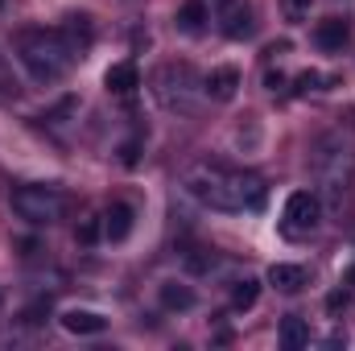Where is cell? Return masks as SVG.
I'll return each instance as SVG.
<instances>
[{
    "mask_svg": "<svg viewBox=\"0 0 355 351\" xmlns=\"http://www.w3.org/2000/svg\"><path fill=\"white\" fill-rule=\"evenodd\" d=\"M186 190L211 211H261L265 182L248 170H232L219 162H194L186 170Z\"/></svg>",
    "mask_w": 355,
    "mask_h": 351,
    "instance_id": "obj_1",
    "label": "cell"
},
{
    "mask_svg": "<svg viewBox=\"0 0 355 351\" xmlns=\"http://www.w3.org/2000/svg\"><path fill=\"white\" fill-rule=\"evenodd\" d=\"M17 54H21V67L29 71V79L37 83H58L71 62L79 58V50L67 42L62 29H29L17 37Z\"/></svg>",
    "mask_w": 355,
    "mask_h": 351,
    "instance_id": "obj_2",
    "label": "cell"
},
{
    "mask_svg": "<svg viewBox=\"0 0 355 351\" xmlns=\"http://www.w3.org/2000/svg\"><path fill=\"white\" fill-rule=\"evenodd\" d=\"M310 170H314V182H318V198H327V207L339 211L355 182V149L339 132H331V137H322L314 145Z\"/></svg>",
    "mask_w": 355,
    "mask_h": 351,
    "instance_id": "obj_3",
    "label": "cell"
},
{
    "mask_svg": "<svg viewBox=\"0 0 355 351\" xmlns=\"http://www.w3.org/2000/svg\"><path fill=\"white\" fill-rule=\"evenodd\" d=\"M198 95H207V91H202V79L194 75V67H186V62H166V67L157 71V99H162L170 112L190 116V112L198 108Z\"/></svg>",
    "mask_w": 355,
    "mask_h": 351,
    "instance_id": "obj_4",
    "label": "cell"
},
{
    "mask_svg": "<svg viewBox=\"0 0 355 351\" xmlns=\"http://www.w3.org/2000/svg\"><path fill=\"white\" fill-rule=\"evenodd\" d=\"M12 211H17L25 223H33V228H46V223L62 219V211H67V198H62L54 186L29 182V186H17V190H12Z\"/></svg>",
    "mask_w": 355,
    "mask_h": 351,
    "instance_id": "obj_5",
    "label": "cell"
},
{
    "mask_svg": "<svg viewBox=\"0 0 355 351\" xmlns=\"http://www.w3.org/2000/svg\"><path fill=\"white\" fill-rule=\"evenodd\" d=\"M322 223V198L318 190H293L285 198V232L289 236H310Z\"/></svg>",
    "mask_w": 355,
    "mask_h": 351,
    "instance_id": "obj_6",
    "label": "cell"
},
{
    "mask_svg": "<svg viewBox=\"0 0 355 351\" xmlns=\"http://www.w3.org/2000/svg\"><path fill=\"white\" fill-rule=\"evenodd\" d=\"M219 29L232 42L248 37L252 33V8H248V0H219Z\"/></svg>",
    "mask_w": 355,
    "mask_h": 351,
    "instance_id": "obj_7",
    "label": "cell"
},
{
    "mask_svg": "<svg viewBox=\"0 0 355 351\" xmlns=\"http://www.w3.org/2000/svg\"><path fill=\"white\" fill-rule=\"evenodd\" d=\"M347 37H352V21H343V17H327L314 29V46L327 50V54H339L347 46Z\"/></svg>",
    "mask_w": 355,
    "mask_h": 351,
    "instance_id": "obj_8",
    "label": "cell"
},
{
    "mask_svg": "<svg viewBox=\"0 0 355 351\" xmlns=\"http://www.w3.org/2000/svg\"><path fill=\"white\" fill-rule=\"evenodd\" d=\"M202 91H207L215 103L236 99V91H240V71H236V67H215V71L202 79Z\"/></svg>",
    "mask_w": 355,
    "mask_h": 351,
    "instance_id": "obj_9",
    "label": "cell"
},
{
    "mask_svg": "<svg viewBox=\"0 0 355 351\" xmlns=\"http://www.w3.org/2000/svg\"><path fill=\"white\" fill-rule=\"evenodd\" d=\"M128 232H132V207L128 203H112L107 215H103V240L120 244V240H128Z\"/></svg>",
    "mask_w": 355,
    "mask_h": 351,
    "instance_id": "obj_10",
    "label": "cell"
},
{
    "mask_svg": "<svg viewBox=\"0 0 355 351\" xmlns=\"http://www.w3.org/2000/svg\"><path fill=\"white\" fill-rule=\"evenodd\" d=\"M103 87L112 91V95H132V91L141 87V71H137V62H116V67H107Z\"/></svg>",
    "mask_w": 355,
    "mask_h": 351,
    "instance_id": "obj_11",
    "label": "cell"
},
{
    "mask_svg": "<svg viewBox=\"0 0 355 351\" xmlns=\"http://www.w3.org/2000/svg\"><path fill=\"white\" fill-rule=\"evenodd\" d=\"M268 285L281 293H302L306 289V268L302 264H272L268 268Z\"/></svg>",
    "mask_w": 355,
    "mask_h": 351,
    "instance_id": "obj_12",
    "label": "cell"
},
{
    "mask_svg": "<svg viewBox=\"0 0 355 351\" xmlns=\"http://www.w3.org/2000/svg\"><path fill=\"white\" fill-rule=\"evenodd\" d=\"M62 327H67L71 335H103V331H107V318L95 314V310H67V314H62Z\"/></svg>",
    "mask_w": 355,
    "mask_h": 351,
    "instance_id": "obj_13",
    "label": "cell"
},
{
    "mask_svg": "<svg viewBox=\"0 0 355 351\" xmlns=\"http://www.w3.org/2000/svg\"><path fill=\"white\" fill-rule=\"evenodd\" d=\"M207 21H211L207 0H182V8H178V29L182 33H202Z\"/></svg>",
    "mask_w": 355,
    "mask_h": 351,
    "instance_id": "obj_14",
    "label": "cell"
},
{
    "mask_svg": "<svg viewBox=\"0 0 355 351\" xmlns=\"http://www.w3.org/2000/svg\"><path fill=\"white\" fill-rule=\"evenodd\" d=\"M157 302H162V310H190L194 306V289L190 285H178V281H166L162 289H157Z\"/></svg>",
    "mask_w": 355,
    "mask_h": 351,
    "instance_id": "obj_15",
    "label": "cell"
},
{
    "mask_svg": "<svg viewBox=\"0 0 355 351\" xmlns=\"http://www.w3.org/2000/svg\"><path fill=\"white\" fill-rule=\"evenodd\" d=\"M306 343H310V327H306V318L289 314V318L281 323V348L285 351H302Z\"/></svg>",
    "mask_w": 355,
    "mask_h": 351,
    "instance_id": "obj_16",
    "label": "cell"
},
{
    "mask_svg": "<svg viewBox=\"0 0 355 351\" xmlns=\"http://www.w3.org/2000/svg\"><path fill=\"white\" fill-rule=\"evenodd\" d=\"M257 298H261V281L244 277V281H236V285H232V306H236V310H252V306H257Z\"/></svg>",
    "mask_w": 355,
    "mask_h": 351,
    "instance_id": "obj_17",
    "label": "cell"
},
{
    "mask_svg": "<svg viewBox=\"0 0 355 351\" xmlns=\"http://www.w3.org/2000/svg\"><path fill=\"white\" fill-rule=\"evenodd\" d=\"M62 33H67V42H71V46H75V50L83 54V50L91 46V17H71Z\"/></svg>",
    "mask_w": 355,
    "mask_h": 351,
    "instance_id": "obj_18",
    "label": "cell"
},
{
    "mask_svg": "<svg viewBox=\"0 0 355 351\" xmlns=\"http://www.w3.org/2000/svg\"><path fill=\"white\" fill-rule=\"evenodd\" d=\"M293 91H297V95H310V91H322V75H318V71H302V75L293 79Z\"/></svg>",
    "mask_w": 355,
    "mask_h": 351,
    "instance_id": "obj_19",
    "label": "cell"
},
{
    "mask_svg": "<svg viewBox=\"0 0 355 351\" xmlns=\"http://www.w3.org/2000/svg\"><path fill=\"white\" fill-rule=\"evenodd\" d=\"M310 4H314V0H281V8H285L289 21H306V17H310Z\"/></svg>",
    "mask_w": 355,
    "mask_h": 351,
    "instance_id": "obj_20",
    "label": "cell"
},
{
    "mask_svg": "<svg viewBox=\"0 0 355 351\" xmlns=\"http://www.w3.org/2000/svg\"><path fill=\"white\" fill-rule=\"evenodd\" d=\"M75 240H79V244H95V240H99V219H83L79 232H75Z\"/></svg>",
    "mask_w": 355,
    "mask_h": 351,
    "instance_id": "obj_21",
    "label": "cell"
},
{
    "mask_svg": "<svg viewBox=\"0 0 355 351\" xmlns=\"http://www.w3.org/2000/svg\"><path fill=\"white\" fill-rule=\"evenodd\" d=\"M137 157H141V141H124L120 145V162L124 166H137Z\"/></svg>",
    "mask_w": 355,
    "mask_h": 351,
    "instance_id": "obj_22",
    "label": "cell"
},
{
    "mask_svg": "<svg viewBox=\"0 0 355 351\" xmlns=\"http://www.w3.org/2000/svg\"><path fill=\"white\" fill-rule=\"evenodd\" d=\"M343 306H347V293H343V289L327 298V310H331V314H335V310H343Z\"/></svg>",
    "mask_w": 355,
    "mask_h": 351,
    "instance_id": "obj_23",
    "label": "cell"
},
{
    "mask_svg": "<svg viewBox=\"0 0 355 351\" xmlns=\"http://www.w3.org/2000/svg\"><path fill=\"white\" fill-rule=\"evenodd\" d=\"M265 87L272 91V95H277V91L285 87V79H281V75H268V79H265Z\"/></svg>",
    "mask_w": 355,
    "mask_h": 351,
    "instance_id": "obj_24",
    "label": "cell"
},
{
    "mask_svg": "<svg viewBox=\"0 0 355 351\" xmlns=\"http://www.w3.org/2000/svg\"><path fill=\"white\" fill-rule=\"evenodd\" d=\"M285 50H289V42H272L265 54H268V58H277V54H285Z\"/></svg>",
    "mask_w": 355,
    "mask_h": 351,
    "instance_id": "obj_25",
    "label": "cell"
}]
</instances>
